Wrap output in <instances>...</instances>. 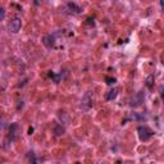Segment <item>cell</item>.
<instances>
[{
    "label": "cell",
    "instance_id": "obj_1",
    "mask_svg": "<svg viewBox=\"0 0 164 164\" xmlns=\"http://www.w3.org/2000/svg\"><path fill=\"white\" fill-rule=\"evenodd\" d=\"M137 132H138V136H140L141 141H148L153 136V131L150 130L149 127H146V126H140V127L137 128Z\"/></svg>",
    "mask_w": 164,
    "mask_h": 164
},
{
    "label": "cell",
    "instance_id": "obj_2",
    "mask_svg": "<svg viewBox=\"0 0 164 164\" xmlns=\"http://www.w3.org/2000/svg\"><path fill=\"white\" fill-rule=\"evenodd\" d=\"M9 31L13 33H17L18 31L21 30V27H22V22H21V18H18V17H14L12 21L9 22Z\"/></svg>",
    "mask_w": 164,
    "mask_h": 164
},
{
    "label": "cell",
    "instance_id": "obj_3",
    "mask_svg": "<svg viewBox=\"0 0 164 164\" xmlns=\"http://www.w3.org/2000/svg\"><path fill=\"white\" fill-rule=\"evenodd\" d=\"M65 10H67V13H69V14H78V13L82 12V8L78 4H76V3H67Z\"/></svg>",
    "mask_w": 164,
    "mask_h": 164
},
{
    "label": "cell",
    "instance_id": "obj_4",
    "mask_svg": "<svg viewBox=\"0 0 164 164\" xmlns=\"http://www.w3.org/2000/svg\"><path fill=\"white\" fill-rule=\"evenodd\" d=\"M54 36H51V35H48V36H45L44 37V44H45V46L49 48V49H51L54 46Z\"/></svg>",
    "mask_w": 164,
    "mask_h": 164
},
{
    "label": "cell",
    "instance_id": "obj_5",
    "mask_svg": "<svg viewBox=\"0 0 164 164\" xmlns=\"http://www.w3.org/2000/svg\"><path fill=\"white\" fill-rule=\"evenodd\" d=\"M117 92H118V89H113V90H110V91L106 94V100H113V99H116Z\"/></svg>",
    "mask_w": 164,
    "mask_h": 164
},
{
    "label": "cell",
    "instance_id": "obj_6",
    "mask_svg": "<svg viewBox=\"0 0 164 164\" xmlns=\"http://www.w3.org/2000/svg\"><path fill=\"white\" fill-rule=\"evenodd\" d=\"M153 80H154V77H153V76H149L148 80H146V86H148L149 89H151V81H153Z\"/></svg>",
    "mask_w": 164,
    "mask_h": 164
},
{
    "label": "cell",
    "instance_id": "obj_7",
    "mask_svg": "<svg viewBox=\"0 0 164 164\" xmlns=\"http://www.w3.org/2000/svg\"><path fill=\"white\" fill-rule=\"evenodd\" d=\"M105 81L108 85H113L114 82H116V78H113V77H105Z\"/></svg>",
    "mask_w": 164,
    "mask_h": 164
},
{
    "label": "cell",
    "instance_id": "obj_8",
    "mask_svg": "<svg viewBox=\"0 0 164 164\" xmlns=\"http://www.w3.org/2000/svg\"><path fill=\"white\" fill-rule=\"evenodd\" d=\"M30 162L32 163V164H37L36 158H35V154H33V153H30Z\"/></svg>",
    "mask_w": 164,
    "mask_h": 164
},
{
    "label": "cell",
    "instance_id": "obj_9",
    "mask_svg": "<svg viewBox=\"0 0 164 164\" xmlns=\"http://www.w3.org/2000/svg\"><path fill=\"white\" fill-rule=\"evenodd\" d=\"M1 10V19H4V16H5V12H4V8H1L0 9Z\"/></svg>",
    "mask_w": 164,
    "mask_h": 164
},
{
    "label": "cell",
    "instance_id": "obj_10",
    "mask_svg": "<svg viewBox=\"0 0 164 164\" xmlns=\"http://www.w3.org/2000/svg\"><path fill=\"white\" fill-rule=\"evenodd\" d=\"M160 6H162V9H163V12H164V0H162V1H160Z\"/></svg>",
    "mask_w": 164,
    "mask_h": 164
},
{
    "label": "cell",
    "instance_id": "obj_11",
    "mask_svg": "<svg viewBox=\"0 0 164 164\" xmlns=\"http://www.w3.org/2000/svg\"><path fill=\"white\" fill-rule=\"evenodd\" d=\"M117 164H121V162H119V160H118V162H117Z\"/></svg>",
    "mask_w": 164,
    "mask_h": 164
}]
</instances>
